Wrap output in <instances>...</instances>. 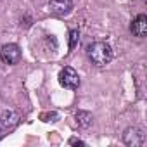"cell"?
I'll return each mask as SVG.
<instances>
[{
  "label": "cell",
  "instance_id": "cell-1",
  "mask_svg": "<svg viewBox=\"0 0 147 147\" xmlns=\"http://www.w3.org/2000/svg\"><path fill=\"white\" fill-rule=\"evenodd\" d=\"M87 55L92 61V64L102 67L113 61V49L106 42H94L87 47Z\"/></svg>",
  "mask_w": 147,
  "mask_h": 147
},
{
  "label": "cell",
  "instance_id": "cell-2",
  "mask_svg": "<svg viewBox=\"0 0 147 147\" xmlns=\"http://www.w3.org/2000/svg\"><path fill=\"white\" fill-rule=\"evenodd\" d=\"M59 83H61L64 88L75 90V88L80 87V76H78V73L73 69V67L66 66V67H62V69L59 71Z\"/></svg>",
  "mask_w": 147,
  "mask_h": 147
},
{
  "label": "cell",
  "instance_id": "cell-3",
  "mask_svg": "<svg viewBox=\"0 0 147 147\" xmlns=\"http://www.w3.org/2000/svg\"><path fill=\"white\" fill-rule=\"evenodd\" d=\"M0 61L4 64L14 66L21 61V49L16 43H5L2 49H0Z\"/></svg>",
  "mask_w": 147,
  "mask_h": 147
},
{
  "label": "cell",
  "instance_id": "cell-4",
  "mask_svg": "<svg viewBox=\"0 0 147 147\" xmlns=\"http://www.w3.org/2000/svg\"><path fill=\"white\" fill-rule=\"evenodd\" d=\"M123 142H125V145H128V147H140V145H144V142H145V133H144V130L138 128V126H130V128H126L125 133H123Z\"/></svg>",
  "mask_w": 147,
  "mask_h": 147
},
{
  "label": "cell",
  "instance_id": "cell-5",
  "mask_svg": "<svg viewBox=\"0 0 147 147\" xmlns=\"http://www.w3.org/2000/svg\"><path fill=\"white\" fill-rule=\"evenodd\" d=\"M49 9L55 16H67L73 11V2L71 0H50Z\"/></svg>",
  "mask_w": 147,
  "mask_h": 147
},
{
  "label": "cell",
  "instance_id": "cell-6",
  "mask_svg": "<svg viewBox=\"0 0 147 147\" xmlns=\"http://www.w3.org/2000/svg\"><path fill=\"white\" fill-rule=\"evenodd\" d=\"M130 30H131V33H133L135 36L144 38V36L147 35V16H145V14H138V16L133 19Z\"/></svg>",
  "mask_w": 147,
  "mask_h": 147
},
{
  "label": "cell",
  "instance_id": "cell-7",
  "mask_svg": "<svg viewBox=\"0 0 147 147\" xmlns=\"http://www.w3.org/2000/svg\"><path fill=\"white\" fill-rule=\"evenodd\" d=\"M18 123H19V114L16 111H12V109L4 111L2 118H0V125L4 126V130H14L18 126Z\"/></svg>",
  "mask_w": 147,
  "mask_h": 147
},
{
  "label": "cell",
  "instance_id": "cell-8",
  "mask_svg": "<svg viewBox=\"0 0 147 147\" xmlns=\"http://www.w3.org/2000/svg\"><path fill=\"white\" fill-rule=\"evenodd\" d=\"M75 118H76V123L80 128H88L92 125V114L88 111H78L75 114Z\"/></svg>",
  "mask_w": 147,
  "mask_h": 147
},
{
  "label": "cell",
  "instance_id": "cell-9",
  "mask_svg": "<svg viewBox=\"0 0 147 147\" xmlns=\"http://www.w3.org/2000/svg\"><path fill=\"white\" fill-rule=\"evenodd\" d=\"M78 43H80V33H78V30H71L69 31V50H75Z\"/></svg>",
  "mask_w": 147,
  "mask_h": 147
},
{
  "label": "cell",
  "instance_id": "cell-10",
  "mask_svg": "<svg viewBox=\"0 0 147 147\" xmlns=\"http://www.w3.org/2000/svg\"><path fill=\"white\" fill-rule=\"evenodd\" d=\"M69 144H71V145H85V142H83V140H80V138H71V140H69Z\"/></svg>",
  "mask_w": 147,
  "mask_h": 147
},
{
  "label": "cell",
  "instance_id": "cell-11",
  "mask_svg": "<svg viewBox=\"0 0 147 147\" xmlns=\"http://www.w3.org/2000/svg\"><path fill=\"white\" fill-rule=\"evenodd\" d=\"M0 137H2V131H0Z\"/></svg>",
  "mask_w": 147,
  "mask_h": 147
}]
</instances>
